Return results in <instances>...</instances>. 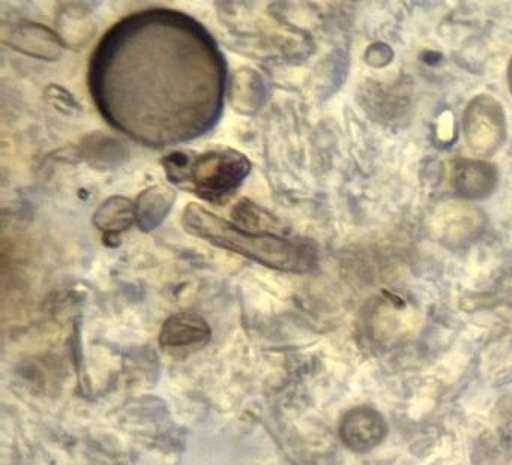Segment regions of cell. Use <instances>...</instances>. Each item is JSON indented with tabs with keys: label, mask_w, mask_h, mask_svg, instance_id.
Masks as SVG:
<instances>
[{
	"label": "cell",
	"mask_w": 512,
	"mask_h": 465,
	"mask_svg": "<svg viewBox=\"0 0 512 465\" xmlns=\"http://www.w3.org/2000/svg\"><path fill=\"white\" fill-rule=\"evenodd\" d=\"M89 86L107 122L140 143L166 146L199 137L218 120L226 63L196 21L142 12L104 36Z\"/></svg>",
	"instance_id": "obj_1"
},
{
	"label": "cell",
	"mask_w": 512,
	"mask_h": 465,
	"mask_svg": "<svg viewBox=\"0 0 512 465\" xmlns=\"http://www.w3.org/2000/svg\"><path fill=\"white\" fill-rule=\"evenodd\" d=\"M182 227L191 236L280 272H307L316 261V251L308 240L271 231L247 230L197 203L185 207Z\"/></svg>",
	"instance_id": "obj_2"
},
{
	"label": "cell",
	"mask_w": 512,
	"mask_h": 465,
	"mask_svg": "<svg viewBox=\"0 0 512 465\" xmlns=\"http://www.w3.org/2000/svg\"><path fill=\"white\" fill-rule=\"evenodd\" d=\"M161 165L170 183L215 206L232 200L251 171L250 159L230 147L178 150L163 156Z\"/></svg>",
	"instance_id": "obj_3"
},
{
	"label": "cell",
	"mask_w": 512,
	"mask_h": 465,
	"mask_svg": "<svg viewBox=\"0 0 512 465\" xmlns=\"http://www.w3.org/2000/svg\"><path fill=\"white\" fill-rule=\"evenodd\" d=\"M2 42L17 53L47 62L61 59L68 48L58 32L35 21H19L4 29Z\"/></svg>",
	"instance_id": "obj_4"
},
{
	"label": "cell",
	"mask_w": 512,
	"mask_h": 465,
	"mask_svg": "<svg viewBox=\"0 0 512 465\" xmlns=\"http://www.w3.org/2000/svg\"><path fill=\"white\" fill-rule=\"evenodd\" d=\"M76 161H85L95 170H113L122 167L130 158V150L118 138L103 132L86 135L79 146L74 147Z\"/></svg>",
	"instance_id": "obj_5"
},
{
	"label": "cell",
	"mask_w": 512,
	"mask_h": 465,
	"mask_svg": "<svg viewBox=\"0 0 512 465\" xmlns=\"http://www.w3.org/2000/svg\"><path fill=\"white\" fill-rule=\"evenodd\" d=\"M268 84L256 69L239 68L227 81V98L230 107L239 114L256 113L266 102Z\"/></svg>",
	"instance_id": "obj_6"
},
{
	"label": "cell",
	"mask_w": 512,
	"mask_h": 465,
	"mask_svg": "<svg viewBox=\"0 0 512 465\" xmlns=\"http://www.w3.org/2000/svg\"><path fill=\"white\" fill-rule=\"evenodd\" d=\"M176 189L166 183H157L140 192L136 198V224L143 233H151L163 224L176 203Z\"/></svg>",
	"instance_id": "obj_7"
},
{
	"label": "cell",
	"mask_w": 512,
	"mask_h": 465,
	"mask_svg": "<svg viewBox=\"0 0 512 465\" xmlns=\"http://www.w3.org/2000/svg\"><path fill=\"white\" fill-rule=\"evenodd\" d=\"M92 221L103 231L106 245L113 246L112 240H119L122 231H127L136 222V204L124 195H113L97 207Z\"/></svg>",
	"instance_id": "obj_8"
},
{
	"label": "cell",
	"mask_w": 512,
	"mask_h": 465,
	"mask_svg": "<svg viewBox=\"0 0 512 465\" xmlns=\"http://www.w3.org/2000/svg\"><path fill=\"white\" fill-rule=\"evenodd\" d=\"M89 12L88 3H62L56 17V32L67 47L80 48L91 41L97 26Z\"/></svg>",
	"instance_id": "obj_9"
},
{
	"label": "cell",
	"mask_w": 512,
	"mask_h": 465,
	"mask_svg": "<svg viewBox=\"0 0 512 465\" xmlns=\"http://www.w3.org/2000/svg\"><path fill=\"white\" fill-rule=\"evenodd\" d=\"M209 327L203 318L196 314L173 315L164 324L161 342L166 347L179 348L200 345L209 338Z\"/></svg>",
	"instance_id": "obj_10"
},
{
	"label": "cell",
	"mask_w": 512,
	"mask_h": 465,
	"mask_svg": "<svg viewBox=\"0 0 512 465\" xmlns=\"http://www.w3.org/2000/svg\"><path fill=\"white\" fill-rule=\"evenodd\" d=\"M232 213L241 227H253V230L257 231H269V228L277 227L274 216L260 209L253 201H239Z\"/></svg>",
	"instance_id": "obj_11"
},
{
	"label": "cell",
	"mask_w": 512,
	"mask_h": 465,
	"mask_svg": "<svg viewBox=\"0 0 512 465\" xmlns=\"http://www.w3.org/2000/svg\"><path fill=\"white\" fill-rule=\"evenodd\" d=\"M44 96H46L47 101H49L56 110L67 114V116H77V114L83 111L82 104L77 101L76 96H74L70 90L58 86V84H49L46 90H44Z\"/></svg>",
	"instance_id": "obj_12"
},
{
	"label": "cell",
	"mask_w": 512,
	"mask_h": 465,
	"mask_svg": "<svg viewBox=\"0 0 512 465\" xmlns=\"http://www.w3.org/2000/svg\"><path fill=\"white\" fill-rule=\"evenodd\" d=\"M509 87L512 89V62L511 65H509Z\"/></svg>",
	"instance_id": "obj_13"
}]
</instances>
